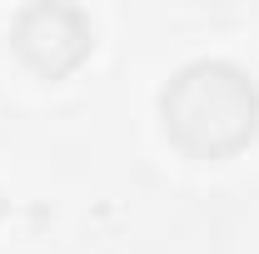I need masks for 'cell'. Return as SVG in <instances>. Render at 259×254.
<instances>
[{"label":"cell","mask_w":259,"mask_h":254,"mask_svg":"<svg viewBox=\"0 0 259 254\" xmlns=\"http://www.w3.org/2000/svg\"><path fill=\"white\" fill-rule=\"evenodd\" d=\"M60 20H65V5H35V10L20 15V30H15L20 35V50H25L40 70H70V65L85 55L80 45H65L60 40V30H55Z\"/></svg>","instance_id":"cell-2"},{"label":"cell","mask_w":259,"mask_h":254,"mask_svg":"<svg viewBox=\"0 0 259 254\" xmlns=\"http://www.w3.org/2000/svg\"><path fill=\"white\" fill-rule=\"evenodd\" d=\"M164 125L204 159L234 155L259 125V95L244 70L225 60H194L164 90Z\"/></svg>","instance_id":"cell-1"}]
</instances>
